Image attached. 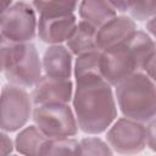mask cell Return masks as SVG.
I'll return each instance as SVG.
<instances>
[{"label":"cell","mask_w":156,"mask_h":156,"mask_svg":"<svg viewBox=\"0 0 156 156\" xmlns=\"http://www.w3.org/2000/svg\"><path fill=\"white\" fill-rule=\"evenodd\" d=\"M111 147L99 138H84L78 141V155H111Z\"/></svg>","instance_id":"19"},{"label":"cell","mask_w":156,"mask_h":156,"mask_svg":"<svg viewBox=\"0 0 156 156\" xmlns=\"http://www.w3.org/2000/svg\"><path fill=\"white\" fill-rule=\"evenodd\" d=\"M100 62H101V51L93 50L78 55L74 63V77H82L87 74H100Z\"/></svg>","instance_id":"17"},{"label":"cell","mask_w":156,"mask_h":156,"mask_svg":"<svg viewBox=\"0 0 156 156\" xmlns=\"http://www.w3.org/2000/svg\"><path fill=\"white\" fill-rule=\"evenodd\" d=\"M46 140L48 138L38 129L37 126H29L17 134L15 139V147L23 155H40Z\"/></svg>","instance_id":"15"},{"label":"cell","mask_w":156,"mask_h":156,"mask_svg":"<svg viewBox=\"0 0 156 156\" xmlns=\"http://www.w3.org/2000/svg\"><path fill=\"white\" fill-rule=\"evenodd\" d=\"M37 22L34 7L24 1H18L2 15L0 33L13 43H27L37 34Z\"/></svg>","instance_id":"7"},{"label":"cell","mask_w":156,"mask_h":156,"mask_svg":"<svg viewBox=\"0 0 156 156\" xmlns=\"http://www.w3.org/2000/svg\"><path fill=\"white\" fill-rule=\"evenodd\" d=\"M72 99L77 124L84 133L100 134L105 132L117 116L111 85L100 74L76 78Z\"/></svg>","instance_id":"1"},{"label":"cell","mask_w":156,"mask_h":156,"mask_svg":"<svg viewBox=\"0 0 156 156\" xmlns=\"http://www.w3.org/2000/svg\"><path fill=\"white\" fill-rule=\"evenodd\" d=\"M134 30H136L135 22L127 16H115L108 22L96 29L95 44L99 51L107 50L126 38H128Z\"/></svg>","instance_id":"11"},{"label":"cell","mask_w":156,"mask_h":156,"mask_svg":"<svg viewBox=\"0 0 156 156\" xmlns=\"http://www.w3.org/2000/svg\"><path fill=\"white\" fill-rule=\"evenodd\" d=\"M106 139L111 150L118 154H138L146 146V126L127 117L119 118L107 130Z\"/></svg>","instance_id":"8"},{"label":"cell","mask_w":156,"mask_h":156,"mask_svg":"<svg viewBox=\"0 0 156 156\" xmlns=\"http://www.w3.org/2000/svg\"><path fill=\"white\" fill-rule=\"evenodd\" d=\"M13 150V144L10 136L2 132H0V155L11 154Z\"/></svg>","instance_id":"22"},{"label":"cell","mask_w":156,"mask_h":156,"mask_svg":"<svg viewBox=\"0 0 156 156\" xmlns=\"http://www.w3.org/2000/svg\"><path fill=\"white\" fill-rule=\"evenodd\" d=\"M127 12L134 20L146 21L155 15V0H129Z\"/></svg>","instance_id":"20"},{"label":"cell","mask_w":156,"mask_h":156,"mask_svg":"<svg viewBox=\"0 0 156 156\" xmlns=\"http://www.w3.org/2000/svg\"><path fill=\"white\" fill-rule=\"evenodd\" d=\"M43 68L46 76L69 78L72 74V52L62 45L49 46L43 56Z\"/></svg>","instance_id":"12"},{"label":"cell","mask_w":156,"mask_h":156,"mask_svg":"<svg viewBox=\"0 0 156 156\" xmlns=\"http://www.w3.org/2000/svg\"><path fill=\"white\" fill-rule=\"evenodd\" d=\"M115 87L117 104L124 117L141 123L155 118L156 94L152 78L144 72H135Z\"/></svg>","instance_id":"3"},{"label":"cell","mask_w":156,"mask_h":156,"mask_svg":"<svg viewBox=\"0 0 156 156\" xmlns=\"http://www.w3.org/2000/svg\"><path fill=\"white\" fill-rule=\"evenodd\" d=\"M115 10L121 12H127L128 10V2L129 0H106Z\"/></svg>","instance_id":"24"},{"label":"cell","mask_w":156,"mask_h":156,"mask_svg":"<svg viewBox=\"0 0 156 156\" xmlns=\"http://www.w3.org/2000/svg\"><path fill=\"white\" fill-rule=\"evenodd\" d=\"M73 96V84L69 78L44 76L35 83L30 99L34 105L68 104Z\"/></svg>","instance_id":"9"},{"label":"cell","mask_w":156,"mask_h":156,"mask_svg":"<svg viewBox=\"0 0 156 156\" xmlns=\"http://www.w3.org/2000/svg\"><path fill=\"white\" fill-rule=\"evenodd\" d=\"M13 44H15L13 41H11L10 39H7L5 35L0 33V72H4L6 61L9 58V55Z\"/></svg>","instance_id":"21"},{"label":"cell","mask_w":156,"mask_h":156,"mask_svg":"<svg viewBox=\"0 0 156 156\" xmlns=\"http://www.w3.org/2000/svg\"><path fill=\"white\" fill-rule=\"evenodd\" d=\"M33 121L48 139L69 138L78 133L74 112L67 104L52 102L35 105Z\"/></svg>","instance_id":"5"},{"label":"cell","mask_w":156,"mask_h":156,"mask_svg":"<svg viewBox=\"0 0 156 156\" xmlns=\"http://www.w3.org/2000/svg\"><path fill=\"white\" fill-rule=\"evenodd\" d=\"M76 26L77 18L73 13L57 17L39 16L37 22V32L41 41L56 45L62 41H67Z\"/></svg>","instance_id":"10"},{"label":"cell","mask_w":156,"mask_h":156,"mask_svg":"<svg viewBox=\"0 0 156 156\" xmlns=\"http://www.w3.org/2000/svg\"><path fill=\"white\" fill-rule=\"evenodd\" d=\"M1 21H2V16H0V26H1Z\"/></svg>","instance_id":"26"},{"label":"cell","mask_w":156,"mask_h":156,"mask_svg":"<svg viewBox=\"0 0 156 156\" xmlns=\"http://www.w3.org/2000/svg\"><path fill=\"white\" fill-rule=\"evenodd\" d=\"M78 141L73 138L48 139L40 151V155H77Z\"/></svg>","instance_id":"18"},{"label":"cell","mask_w":156,"mask_h":156,"mask_svg":"<svg viewBox=\"0 0 156 156\" xmlns=\"http://www.w3.org/2000/svg\"><path fill=\"white\" fill-rule=\"evenodd\" d=\"M32 113V99L20 85L6 84L0 93V129L16 132L26 126Z\"/></svg>","instance_id":"6"},{"label":"cell","mask_w":156,"mask_h":156,"mask_svg":"<svg viewBox=\"0 0 156 156\" xmlns=\"http://www.w3.org/2000/svg\"><path fill=\"white\" fill-rule=\"evenodd\" d=\"M11 5H12V0H0V16H2Z\"/></svg>","instance_id":"25"},{"label":"cell","mask_w":156,"mask_h":156,"mask_svg":"<svg viewBox=\"0 0 156 156\" xmlns=\"http://www.w3.org/2000/svg\"><path fill=\"white\" fill-rule=\"evenodd\" d=\"M146 146L155 150V118L146 123Z\"/></svg>","instance_id":"23"},{"label":"cell","mask_w":156,"mask_h":156,"mask_svg":"<svg viewBox=\"0 0 156 156\" xmlns=\"http://www.w3.org/2000/svg\"><path fill=\"white\" fill-rule=\"evenodd\" d=\"M152 54L154 39L143 30H134L119 44L101 51V77L110 85H117L130 74L141 72L145 61Z\"/></svg>","instance_id":"2"},{"label":"cell","mask_w":156,"mask_h":156,"mask_svg":"<svg viewBox=\"0 0 156 156\" xmlns=\"http://www.w3.org/2000/svg\"><path fill=\"white\" fill-rule=\"evenodd\" d=\"M79 0H33V7L43 17L66 16L74 12Z\"/></svg>","instance_id":"16"},{"label":"cell","mask_w":156,"mask_h":156,"mask_svg":"<svg viewBox=\"0 0 156 156\" xmlns=\"http://www.w3.org/2000/svg\"><path fill=\"white\" fill-rule=\"evenodd\" d=\"M41 68L35 46L27 41L13 44L4 72L11 84L34 87L41 77Z\"/></svg>","instance_id":"4"},{"label":"cell","mask_w":156,"mask_h":156,"mask_svg":"<svg viewBox=\"0 0 156 156\" xmlns=\"http://www.w3.org/2000/svg\"><path fill=\"white\" fill-rule=\"evenodd\" d=\"M96 28L85 21L77 22V26L67 39V49L72 55H80L88 51L98 50L95 44Z\"/></svg>","instance_id":"14"},{"label":"cell","mask_w":156,"mask_h":156,"mask_svg":"<svg viewBox=\"0 0 156 156\" xmlns=\"http://www.w3.org/2000/svg\"><path fill=\"white\" fill-rule=\"evenodd\" d=\"M78 10L80 18L96 29L117 16L116 10L106 0H82Z\"/></svg>","instance_id":"13"}]
</instances>
